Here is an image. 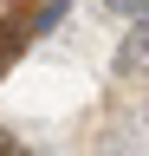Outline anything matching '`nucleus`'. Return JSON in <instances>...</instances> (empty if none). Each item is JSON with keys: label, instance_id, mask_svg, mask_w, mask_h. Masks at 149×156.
Wrapping results in <instances>:
<instances>
[{"label": "nucleus", "instance_id": "2", "mask_svg": "<svg viewBox=\"0 0 149 156\" xmlns=\"http://www.w3.org/2000/svg\"><path fill=\"white\" fill-rule=\"evenodd\" d=\"M104 7H110V13H117V20H136V13L149 7V0H104Z\"/></svg>", "mask_w": 149, "mask_h": 156}, {"label": "nucleus", "instance_id": "1", "mask_svg": "<svg viewBox=\"0 0 149 156\" xmlns=\"http://www.w3.org/2000/svg\"><path fill=\"white\" fill-rule=\"evenodd\" d=\"M117 65H123V72H143V65H149V7H143L136 20H130V39H123Z\"/></svg>", "mask_w": 149, "mask_h": 156}]
</instances>
